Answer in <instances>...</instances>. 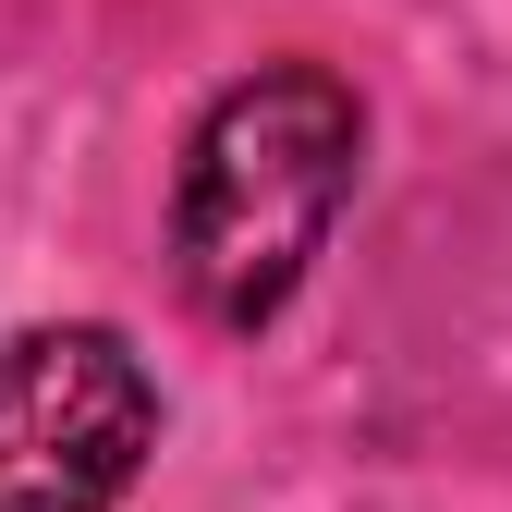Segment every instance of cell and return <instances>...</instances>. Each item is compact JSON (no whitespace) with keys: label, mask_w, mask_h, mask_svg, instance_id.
Here are the masks:
<instances>
[{"label":"cell","mask_w":512,"mask_h":512,"mask_svg":"<svg viewBox=\"0 0 512 512\" xmlns=\"http://www.w3.org/2000/svg\"><path fill=\"white\" fill-rule=\"evenodd\" d=\"M354 159H366V110H354L342 74L269 61V74L220 86L196 147H183V183H171L183 305L208 330H269L305 293L317 244H330V220L354 196Z\"/></svg>","instance_id":"6da1fadb"},{"label":"cell","mask_w":512,"mask_h":512,"mask_svg":"<svg viewBox=\"0 0 512 512\" xmlns=\"http://www.w3.org/2000/svg\"><path fill=\"white\" fill-rule=\"evenodd\" d=\"M159 452V378L98 317L0 342V512H110Z\"/></svg>","instance_id":"7a4b0ae2"}]
</instances>
